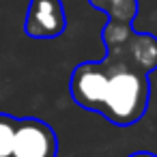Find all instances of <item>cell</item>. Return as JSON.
<instances>
[{
	"label": "cell",
	"instance_id": "1",
	"mask_svg": "<svg viewBox=\"0 0 157 157\" xmlns=\"http://www.w3.org/2000/svg\"><path fill=\"white\" fill-rule=\"evenodd\" d=\"M105 65H108V82L97 112L118 127H129L138 123L146 112L151 95L148 75L133 69L114 67L110 63Z\"/></svg>",
	"mask_w": 157,
	"mask_h": 157
},
{
	"label": "cell",
	"instance_id": "2",
	"mask_svg": "<svg viewBox=\"0 0 157 157\" xmlns=\"http://www.w3.org/2000/svg\"><path fill=\"white\" fill-rule=\"evenodd\" d=\"M105 45V63L140 73H151L157 67V39L146 33H136L131 22L110 20L101 33Z\"/></svg>",
	"mask_w": 157,
	"mask_h": 157
},
{
	"label": "cell",
	"instance_id": "3",
	"mask_svg": "<svg viewBox=\"0 0 157 157\" xmlns=\"http://www.w3.org/2000/svg\"><path fill=\"white\" fill-rule=\"evenodd\" d=\"M58 140L54 129L39 118H17L11 157H56Z\"/></svg>",
	"mask_w": 157,
	"mask_h": 157
},
{
	"label": "cell",
	"instance_id": "4",
	"mask_svg": "<svg viewBox=\"0 0 157 157\" xmlns=\"http://www.w3.org/2000/svg\"><path fill=\"white\" fill-rule=\"evenodd\" d=\"M108 82V65L101 63H82L73 69L69 90L73 101L84 110H99Z\"/></svg>",
	"mask_w": 157,
	"mask_h": 157
},
{
	"label": "cell",
	"instance_id": "5",
	"mask_svg": "<svg viewBox=\"0 0 157 157\" xmlns=\"http://www.w3.org/2000/svg\"><path fill=\"white\" fill-rule=\"evenodd\" d=\"M67 28L63 0H30L24 30L33 39H56Z\"/></svg>",
	"mask_w": 157,
	"mask_h": 157
},
{
	"label": "cell",
	"instance_id": "6",
	"mask_svg": "<svg viewBox=\"0 0 157 157\" xmlns=\"http://www.w3.org/2000/svg\"><path fill=\"white\" fill-rule=\"evenodd\" d=\"M88 2L103 11L110 20H121V22H133L138 13V0H88Z\"/></svg>",
	"mask_w": 157,
	"mask_h": 157
},
{
	"label": "cell",
	"instance_id": "7",
	"mask_svg": "<svg viewBox=\"0 0 157 157\" xmlns=\"http://www.w3.org/2000/svg\"><path fill=\"white\" fill-rule=\"evenodd\" d=\"M15 123H17V118L9 116V114H0V157H11Z\"/></svg>",
	"mask_w": 157,
	"mask_h": 157
},
{
	"label": "cell",
	"instance_id": "8",
	"mask_svg": "<svg viewBox=\"0 0 157 157\" xmlns=\"http://www.w3.org/2000/svg\"><path fill=\"white\" fill-rule=\"evenodd\" d=\"M129 157H157L155 153H148V151H136V153H131Z\"/></svg>",
	"mask_w": 157,
	"mask_h": 157
}]
</instances>
